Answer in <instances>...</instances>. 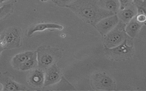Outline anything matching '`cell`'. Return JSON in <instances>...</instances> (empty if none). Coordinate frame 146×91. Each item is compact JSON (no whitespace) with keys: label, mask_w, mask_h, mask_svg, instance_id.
I'll return each mask as SVG.
<instances>
[{"label":"cell","mask_w":146,"mask_h":91,"mask_svg":"<svg viewBox=\"0 0 146 91\" xmlns=\"http://www.w3.org/2000/svg\"><path fill=\"white\" fill-rule=\"evenodd\" d=\"M63 76L62 72L56 63L54 64L44 71V86L52 85L58 82Z\"/></svg>","instance_id":"obj_9"},{"label":"cell","mask_w":146,"mask_h":91,"mask_svg":"<svg viewBox=\"0 0 146 91\" xmlns=\"http://www.w3.org/2000/svg\"><path fill=\"white\" fill-rule=\"evenodd\" d=\"M40 1H42V2H46V1H47V0H40Z\"/></svg>","instance_id":"obj_26"},{"label":"cell","mask_w":146,"mask_h":91,"mask_svg":"<svg viewBox=\"0 0 146 91\" xmlns=\"http://www.w3.org/2000/svg\"><path fill=\"white\" fill-rule=\"evenodd\" d=\"M38 67V59H37V55L35 51V53L31 56L29 59H28L26 61L23 63L19 67V70L25 71L33 69L35 68Z\"/></svg>","instance_id":"obj_17"},{"label":"cell","mask_w":146,"mask_h":91,"mask_svg":"<svg viewBox=\"0 0 146 91\" xmlns=\"http://www.w3.org/2000/svg\"><path fill=\"white\" fill-rule=\"evenodd\" d=\"M38 67L44 71L49 67L56 63L62 56V52L58 48L48 45H42L36 51Z\"/></svg>","instance_id":"obj_2"},{"label":"cell","mask_w":146,"mask_h":91,"mask_svg":"<svg viewBox=\"0 0 146 91\" xmlns=\"http://www.w3.org/2000/svg\"><path fill=\"white\" fill-rule=\"evenodd\" d=\"M90 85L95 90H115L116 84L114 80L106 72H96L90 77Z\"/></svg>","instance_id":"obj_5"},{"label":"cell","mask_w":146,"mask_h":91,"mask_svg":"<svg viewBox=\"0 0 146 91\" xmlns=\"http://www.w3.org/2000/svg\"><path fill=\"white\" fill-rule=\"evenodd\" d=\"M54 4L60 7H67L76 0H51Z\"/></svg>","instance_id":"obj_19"},{"label":"cell","mask_w":146,"mask_h":91,"mask_svg":"<svg viewBox=\"0 0 146 91\" xmlns=\"http://www.w3.org/2000/svg\"><path fill=\"white\" fill-rule=\"evenodd\" d=\"M3 51V48L0 46V55H1V52H2Z\"/></svg>","instance_id":"obj_23"},{"label":"cell","mask_w":146,"mask_h":91,"mask_svg":"<svg viewBox=\"0 0 146 91\" xmlns=\"http://www.w3.org/2000/svg\"><path fill=\"white\" fill-rule=\"evenodd\" d=\"M27 82L34 90H42L44 83V71L38 67L31 69L27 77Z\"/></svg>","instance_id":"obj_7"},{"label":"cell","mask_w":146,"mask_h":91,"mask_svg":"<svg viewBox=\"0 0 146 91\" xmlns=\"http://www.w3.org/2000/svg\"><path fill=\"white\" fill-rule=\"evenodd\" d=\"M120 4V10H122L128 6L133 3V0H119Z\"/></svg>","instance_id":"obj_20"},{"label":"cell","mask_w":146,"mask_h":91,"mask_svg":"<svg viewBox=\"0 0 146 91\" xmlns=\"http://www.w3.org/2000/svg\"><path fill=\"white\" fill-rule=\"evenodd\" d=\"M22 30L19 27H10L0 34V46L5 49L21 47Z\"/></svg>","instance_id":"obj_3"},{"label":"cell","mask_w":146,"mask_h":91,"mask_svg":"<svg viewBox=\"0 0 146 91\" xmlns=\"http://www.w3.org/2000/svg\"><path fill=\"white\" fill-rule=\"evenodd\" d=\"M125 39L120 44L110 48H104V52L109 60L122 61L130 59L133 54L134 48L132 44L128 43Z\"/></svg>","instance_id":"obj_6"},{"label":"cell","mask_w":146,"mask_h":91,"mask_svg":"<svg viewBox=\"0 0 146 91\" xmlns=\"http://www.w3.org/2000/svg\"><path fill=\"white\" fill-rule=\"evenodd\" d=\"M143 23L139 22L135 18L125 24V31L127 36L130 38H134L141 29Z\"/></svg>","instance_id":"obj_16"},{"label":"cell","mask_w":146,"mask_h":91,"mask_svg":"<svg viewBox=\"0 0 146 91\" xmlns=\"http://www.w3.org/2000/svg\"><path fill=\"white\" fill-rule=\"evenodd\" d=\"M2 89H3L2 85H1V84L0 83V91H1V90H2Z\"/></svg>","instance_id":"obj_25"},{"label":"cell","mask_w":146,"mask_h":91,"mask_svg":"<svg viewBox=\"0 0 146 91\" xmlns=\"http://www.w3.org/2000/svg\"><path fill=\"white\" fill-rule=\"evenodd\" d=\"M97 3L100 8L115 14L120 10V4L119 0H98Z\"/></svg>","instance_id":"obj_15"},{"label":"cell","mask_w":146,"mask_h":91,"mask_svg":"<svg viewBox=\"0 0 146 91\" xmlns=\"http://www.w3.org/2000/svg\"><path fill=\"white\" fill-rule=\"evenodd\" d=\"M135 18L139 22L144 24L146 22V14L137 13L135 16Z\"/></svg>","instance_id":"obj_21"},{"label":"cell","mask_w":146,"mask_h":91,"mask_svg":"<svg viewBox=\"0 0 146 91\" xmlns=\"http://www.w3.org/2000/svg\"><path fill=\"white\" fill-rule=\"evenodd\" d=\"M63 29V26L55 23H39L31 25L30 26L26 32V36L27 37L31 36L36 32H41L46 30H59Z\"/></svg>","instance_id":"obj_11"},{"label":"cell","mask_w":146,"mask_h":91,"mask_svg":"<svg viewBox=\"0 0 146 91\" xmlns=\"http://www.w3.org/2000/svg\"><path fill=\"white\" fill-rule=\"evenodd\" d=\"M97 1V0H76L66 7L83 22L94 27L101 19L115 14L100 8Z\"/></svg>","instance_id":"obj_1"},{"label":"cell","mask_w":146,"mask_h":91,"mask_svg":"<svg viewBox=\"0 0 146 91\" xmlns=\"http://www.w3.org/2000/svg\"><path fill=\"white\" fill-rule=\"evenodd\" d=\"M76 89L63 76L56 83L46 87H43L42 90H75Z\"/></svg>","instance_id":"obj_13"},{"label":"cell","mask_w":146,"mask_h":91,"mask_svg":"<svg viewBox=\"0 0 146 91\" xmlns=\"http://www.w3.org/2000/svg\"><path fill=\"white\" fill-rule=\"evenodd\" d=\"M14 10V3H9L0 7V20L5 18Z\"/></svg>","instance_id":"obj_18"},{"label":"cell","mask_w":146,"mask_h":91,"mask_svg":"<svg viewBox=\"0 0 146 91\" xmlns=\"http://www.w3.org/2000/svg\"><path fill=\"white\" fill-rule=\"evenodd\" d=\"M7 1V0H0V4L5 2V1Z\"/></svg>","instance_id":"obj_24"},{"label":"cell","mask_w":146,"mask_h":91,"mask_svg":"<svg viewBox=\"0 0 146 91\" xmlns=\"http://www.w3.org/2000/svg\"><path fill=\"white\" fill-rule=\"evenodd\" d=\"M97 1H98V0H97Z\"/></svg>","instance_id":"obj_27"},{"label":"cell","mask_w":146,"mask_h":91,"mask_svg":"<svg viewBox=\"0 0 146 91\" xmlns=\"http://www.w3.org/2000/svg\"><path fill=\"white\" fill-rule=\"evenodd\" d=\"M145 0H133V3L137 6V7H142V5L144 3Z\"/></svg>","instance_id":"obj_22"},{"label":"cell","mask_w":146,"mask_h":91,"mask_svg":"<svg viewBox=\"0 0 146 91\" xmlns=\"http://www.w3.org/2000/svg\"><path fill=\"white\" fill-rule=\"evenodd\" d=\"M35 53V51H27L16 54L11 59V64L12 67L15 69L19 70L20 66L33 56Z\"/></svg>","instance_id":"obj_14"},{"label":"cell","mask_w":146,"mask_h":91,"mask_svg":"<svg viewBox=\"0 0 146 91\" xmlns=\"http://www.w3.org/2000/svg\"><path fill=\"white\" fill-rule=\"evenodd\" d=\"M119 22V19L117 14H114L101 19L94 27L100 35L104 37L108 32L112 30Z\"/></svg>","instance_id":"obj_8"},{"label":"cell","mask_w":146,"mask_h":91,"mask_svg":"<svg viewBox=\"0 0 146 91\" xmlns=\"http://www.w3.org/2000/svg\"><path fill=\"white\" fill-rule=\"evenodd\" d=\"M125 24L119 21L118 24L104 37L103 43L104 48H110L122 43L127 39V35L125 31Z\"/></svg>","instance_id":"obj_4"},{"label":"cell","mask_w":146,"mask_h":91,"mask_svg":"<svg viewBox=\"0 0 146 91\" xmlns=\"http://www.w3.org/2000/svg\"><path fill=\"white\" fill-rule=\"evenodd\" d=\"M137 14V7L134 3H132L122 10H120L116 14L119 19V21L126 24L135 18Z\"/></svg>","instance_id":"obj_12"},{"label":"cell","mask_w":146,"mask_h":91,"mask_svg":"<svg viewBox=\"0 0 146 91\" xmlns=\"http://www.w3.org/2000/svg\"><path fill=\"white\" fill-rule=\"evenodd\" d=\"M0 83L2 85L4 91H19L28 90L29 89L22 84L15 81L6 73L0 72Z\"/></svg>","instance_id":"obj_10"}]
</instances>
